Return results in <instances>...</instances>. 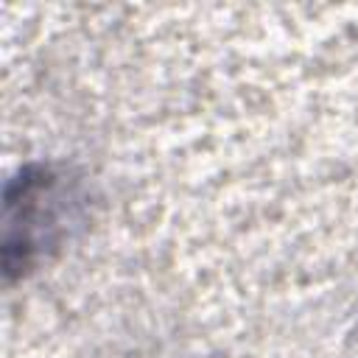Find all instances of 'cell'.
Listing matches in <instances>:
<instances>
[{"label": "cell", "mask_w": 358, "mask_h": 358, "mask_svg": "<svg viewBox=\"0 0 358 358\" xmlns=\"http://www.w3.org/2000/svg\"><path fill=\"white\" fill-rule=\"evenodd\" d=\"M59 176L50 168H25L6 187V274L31 266L42 243H50L59 229Z\"/></svg>", "instance_id": "cell-1"}]
</instances>
